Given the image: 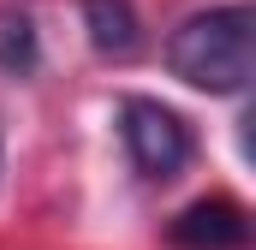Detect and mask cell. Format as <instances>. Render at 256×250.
I'll list each match as a JSON object with an SVG mask.
<instances>
[{
  "mask_svg": "<svg viewBox=\"0 0 256 250\" xmlns=\"http://www.w3.org/2000/svg\"><path fill=\"white\" fill-rule=\"evenodd\" d=\"M167 72L208 96H238L256 78V12L250 6L191 12L167 36Z\"/></svg>",
  "mask_w": 256,
  "mask_h": 250,
  "instance_id": "obj_1",
  "label": "cell"
},
{
  "mask_svg": "<svg viewBox=\"0 0 256 250\" xmlns=\"http://www.w3.org/2000/svg\"><path fill=\"white\" fill-rule=\"evenodd\" d=\"M120 143H126L131 167L143 179H179L196 161V131L179 108L155 102V96H126L120 102Z\"/></svg>",
  "mask_w": 256,
  "mask_h": 250,
  "instance_id": "obj_2",
  "label": "cell"
},
{
  "mask_svg": "<svg viewBox=\"0 0 256 250\" xmlns=\"http://www.w3.org/2000/svg\"><path fill=\"white\" fill-rule=\"evenodd\" d=\"M167 238L179 250H244L250 244V208L238 196H196L173 214Z\"/></svg>",
  "mask_w": 256,
  "mask_h": 250,
  "instance_id": "obj_3",
  "label": "cell"
},
{
  "mask_svg": "<svg viewBox=\"0 0 256 250\" xmlns=\"http://www.w3.org/2000/svg\"><path fill=\"white\" fill-rule=\"evenodd\" d=\"M84 12V30H90V48L108 54V60H131L143 48V18H137V0H78Z\"/></svg>",
  "mask_w": 256,
  "mask_h": 250,
  "instance_id": "obj_4",
  "label": "cell"
},
{
  "mask_svg": "<svg viewBox=\"0 0 256 250\" xmlns=\"http://www.w3.org/2000/svg\"><path fill=\"white\" fill-rule=\"evenodd\" d=\"M42 60V36H36V18L24 6H0V72L6 78H30Z\"/></svg>",
  "mask_w": 256,
  "mask_h": 250,
  "instance_id": "obj_5",
  "label": "cell"
}]
</instances>
